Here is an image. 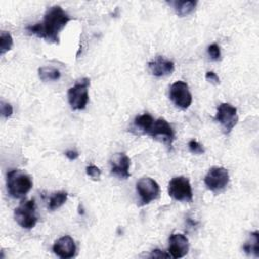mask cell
<instances>
[{"instance_id":"ba28073f","label":"cell","mask_w":259,"mask_h":259,"mask_svg":"<svg viewBox=\"0 0 259 259\" xmlns=\"http://www.w3.org/2000/svg\"><path fill=\"white\" fill-rule=\"evenodd\" d=\"M213 119L222 125L225 134H230L238 122L237 108L230 103H221Z\"/></svg>"},{"instance_id":"d6986e66","label":"cell","mask_w":259,"mask_h":259,"mask_svg":"<svg viewBox=\"0 0 259 259\" xmlns=\"http://www.w3.org/2000/svg\"><path fill=\"white\" fill-rule=\"evenodd\" d=\"M67 197H68V193L66 191H57V192L53 193L50 197L48 208L51 211L58 209L66 202Z\"/></svg>"},{"instance_id":"484cf974","label":"cell","mask_w":259,"mask_h":259,"mask_svg":"<svg viewBox=\"0 0 259 259\" xmlns=\"http://www.w3.org/2000/svg\"><path fill=\"white\" fill-rule=\"evenodd\" d=\"M150 257H154V258H162V257H164V258H169L170 255H169V254H166V253H164V252H162V251L159 250V249H155V250L152 251Z\"/></svg>"},{"instance_id":"9c48e42d","label":"cell","mask_w":259,"mask_h":259,"mask_svg":"<svg viewBox=\"0 0 259 259\" xmlns=\"http://www.w3.org/2000/svg\"><path fill=\"white\" fill-rule=\"evenodd\" d=\"M169 96L172 102L177 107L186 109L191 105L192 95L189 91V87L187 83L183 81H176L171 85Z\"/></svg>"},{"instance_id":"4316f807","label":"cell","mask_w":259,"mask_h":259,"mask_svg":"<svg viewBox=\"0 0 259 259\" xmlns=\"http://www.w3.org/2000/svg\"><path fill=\"white\" fill-rule=\"evenodd\" d=\"M65 155H66V157H67L69 160H71V161L76 160V159L79 157V153H78L77 151H74V150H69V151H67V152L65 153Z\"/></svg>"},{"instance_id":"7402d4cb","label":"cell","mask_w":259,"mask_h":259,"mask_svg":"<svg viewBox=\"0 0 259 259\" xmlns=\"http://www.w3.org/2000/svg\"><path fill=\"white\" fill-rule=\"evenodd\" d=\"M207 53H208V56L213 61H218V60L221 59V49H220L218 44L209 45L208 48H207Z\"/></svg>"},{"instance_id":"4fadbf2b","label":"cell","mask_w":259,"mask_h":259,"mask_svg":"<svg viewBox=\"0 0 259 259\" xmlns=\"http://www.w3.org/2000/svg\"><path fill=\"white\" fill-rule=\"evenodd\" d=\"M76 244L72 237L65 235L55 241L53 245V252L62 259H69L76 254Z\"/></svg>"},{"instance_id":"5b68a950","label":"cell","mask_w":259,"mask_h":259,"mask_svg":"<svg viewBox=\"0 0 259 259\" xmlns=\"http://www.w3.org/2000/svg\"><path fill=\"white\" fill-rule=\"evenodd\" d=\"M168 193L172 198L178 201L191 202L193 199L190 181L184 176H176L169 181Z\"/></svg>"},{"instance_id":"cb8c5ba5","label":"cell","mask_w":259,"mask_h":259,"mask_svg":"<svg viewBox=\"0 0 259 259\" xmlns=\"http://www.w3.org/2000/svg\"><path fill=\"white\" fill-rule=\"evenodd\" d=\"M0 108H1V114L2 116L4 117H9L12 115L13 113V108L11 106V104L7 103V102H4V101H1V105H0Z\"/></svg>"},{"instance_id":"7c38bea8","label":"cell","mask_w":259,"mask_h":259,"mask_svg":"<svg viewBox=\"0 0 259 259\" xmlns=\"http://www.w3.org/2000/svg\"><path fill=\"white\" fill-rule=\"evenodd\" d=\"M111 174L117 176L120 179H126L131 176L130 166L131 159L124 153H115L110 159Z\"/></svg>"},{"instance_id":"30bf717a","label":"cell","mask_w":259,"mask_h":259,"mask_svg":"<svg viewBox=\"0 0 259 259\" xmlns=\"http://www.w3.org/2000/svg\"><path fill=\"white\" fill-rule=\"evenodd\" d=\"M148 135L155 139L159 138L163 143L167 144L168 146H171L172 142L175 139V134L172 126L165 118L162 117L154 120Z\"/></svg>"},{"instance_id":"2e32d148","label":"cell","mask_w":259,"mask_h":259,"mask_svg":"<svg viewBox=\"0 0 259 259\" xmlns=\"http://www.w3.org/2000/svg\"><path fill=\"white\" fill-rule=\"evenodd\" d=\"M243 250L248 255H253L255 257L259 256V233L257 231L250 233L248 240L243 246Z\"/></svg>"},{"instance_id":"5bb4252c","label":"cell","mask_w":259,"mask_h":259,"mask_svg":"<svg viewBox=\"0 0 259 259\" xmlns=\"http://www.w3.org/2000/svg\"><path fill=\"white\" fill-rule=\"evenodd\" d=\"M149 70L152 75L156 77H163L174 72V63L161 56H158L154 61L148 63Z\"/></svg>"},{"instance_id":"277c9868","label":"cell","mask_w":259,"mask_h":259,"mask_svg":"<svg viewBox=\"0 0 259 259\" xmlns=\"http://www.w3.org/2000/svg\"><path fill=\"white\" fill-rule=\"evenodd\" d=\"M14 219L23 229H32L37 223L36 206L33 199L23 200L14 209Z\"/></svg>"},{"instance_id":"d4e9b609","label":"cell","mask_w":259,"mask_h":259,"mask_svg":"<svg viewBox=\"0 0 259 259\" xmlns=\"http://www.w3.org/2000/svg\"><path fill=\"white\" fill-rule=\"evenodd\" d=\"M205 79H206V81L210 82V83L213 84V85H219V84H220V78H219V76H218L214 72H212V71L206 72V74H205Z\"/></svg>"},{"instance_id":"52a82bcc","label":"cell","mask_w":259,"mask_h":259,"mask_svg":"<svg viewBox=\"0 0 259 259\" xmlns=\"http://www.w3.org/2000/svg\"><path fill=\"white\" fill-rule=\"evenodd\" d=\"M229 172L224 167H211L204 177L205 186L212 192H221L229 184Z\"/></svg>"},{"instance_id":"3957f363","label":"cell","mask_w":259,"mask_h":259,"mask_svg":"<svg viewBox=\"0 0 259 259\" xmlns=\"http://www.w3.org/2000/svg\"><path fill=\"white\" fill-rule=\"evenodd\" d=\"M90 86V80L88 78H81L68 90V101L73 110H82L86 107L89 94L88 88Z\"/></svg>"},{"instance_id":"44dd1931","label":"cell","mask_w":259,"mask_h":259,"mask_svg":"<svg viewBox=\"0 0 259 259\" xmlns=\"http://www.w3.org/2000/svg\"><path fill=\"white\" fill-rule=\"evenodd\" d=\"M188 149L194 155H202L204 153V148L195 140H190L188 142Z\"/></svg>"},{"instance_id":"ffe728a7","label":"cell","mask_w":259,"mask_h":259,"mask_svg":"<svg viewBox=\"0 0 259 259\" xmlns=\"http://www.w3.org/2000/svg\"><path fill=\"white\" fill-rule=\"evenodd\" d=\"M13 46V38L11 34L7 31H2L0 35V54L4 55L6 52L10 51Z\"/></svg>"},{"instance_id":"603a6c76","label":"cell","mask_w":259,"mask_h":259,"mask_svg":"<svg viewBox=\"0 0 259 259\" xmlns=\"http://www.w3.org/2000/svg\"><path fill=\"white\" fill-rule=\"evenodd\" d=\"M86 174L92 179V180H99L101 176V171L98 167L94 165H89L86 167Z\"/></svg>"},{"instance_id":"ac0fdd59","label":"cell","mask_w":259,"mask_h":259,"mask_svg":"<svg viewBox=\"0 0 259 259\" xmlns=\"http://www.w3.org/2000/svg\"><path fill=\"white\" fill-rule=\"evenodd\" d=\"M38 77L44 82L57 81L61 78L60 71L52 66H44L38 68Z\"/></svg>"},{"instance_id":"e0dca14e","label":"cell","mask_w":259,"mask_h":259,"mask_svg":"<svg viewBox=\"0 0 259 259\" xmlns=\"http://www.w3.org/2000/svg\"><path fill=\"white\" fill-rule=\"evenodd\" d=\"M153 122H154V118L152 117V115H150L149 113H144L136 116L134 120V125L140 132L148 135L149 131L153 125Z\"/></svg>"},{"instance_id":"9a60e30c","label":"cell","mask_w":259,"mask_h":259,"mask_svg":"<svg viewBox=\"0 0 259 259\" xmlns=\"http://www.w3.org/2000/svg\"><path fill=\"white\" fill-rule=\"evenodd\" d=\"M169 4L173 7L175 13L180 16H186L191 14L196 7V1H171Z\"/></svg>"},{"instance_id":"8992f818","label":"cell","mask_w":259,"mask_h":259,"mask_svg":"<svg viewBox=\"0 0 259 259\" xmlns=\"http://www.w3.org/2000/svg\"><path fill=\"white\" fill-rule=\"evenodd\" d=\"M137 192L140 196L141 205L149 204L160 195V186L156 180L151 177H142L136 184Z\"/></svg>"},{"instance_id":"8fae6325","label":"cell","mask_w":259,"mask_h":259,"mask_svg":"<svg viewBox=\"0 0 259 259\" xmlns=\"http://www.w3.org/2000/svg\"><path fill=\"white\" fill-rule=\"evenodd\" d=\"M189 250V242L185 235L177 233L172 234L169 237V246H168V252L170 257H173L175 259L184 257Z\"/></svg>"},{"instance_id":"6da1fadb","label":"cell","mask_w":259,"mask_h":259,"mask_svg":"<svg viewBox=\"0 0 259 259\" xmlns=\"http://www.w3.org/2000/svg\"><path fill=\"white\" fill-rule=\"evenodd\" d=\"M71 19L70 15L61 6L54 5L48 8L42 21L28 25L26 30L39 38H44L48 42L59 44L60 32Z\"/></svg>"},{"instance_id":"7a4b0ae2","label":"cell","mask_w":259,"mask_h":259,"mask_svg":"<svg viewBox=\"0 0 259 259\" xmlns=\"http://www.w3.org/2000/svg\"><path fill=\"white\" fill-rule=\"evenodd\" d=\"M6 187L13 198H23L32 187L31 177L18 169L10 170L6 176Z\"/></svg>"}]
</instances>
